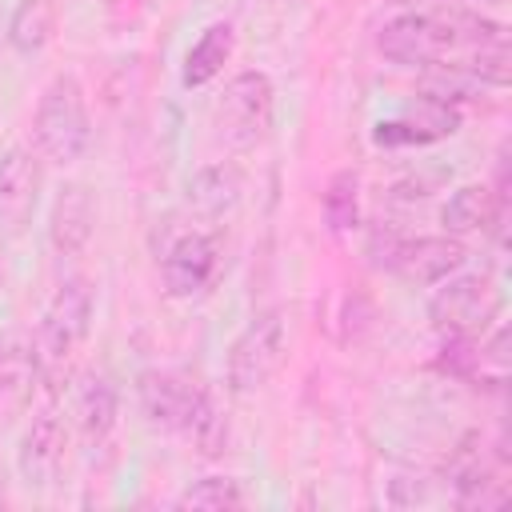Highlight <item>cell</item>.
Instances as JSON below:
<instances>
[{
  "mask_svg": "<svg viewBox=\"0 0 512 512\" xmlns=\"http://www.w3.org/2000/svg\"><path fill=\"white\" fill-rule=\"evenodd\" d=\"M40 152L12 144L0 156V236H20L32 224V212L40 204Z\"/></svg>",
  "mask_w": 512,
  "mask_h": 512,
  "instance_id": "cell-11",
  "label": "cell"
},
{
  "mask_svg": "<svg viewBox=\"0 0 512 512\" xmlns=\"http://www.w3.org/2000/svg\"><path fill=\"white\" fill-rule=\"evenodd\" d=\"M176 508H204V512H224V508H244V488L236 476H204L188 484L176 496Z\"/></svg>",
  "mask_w": 512,
  "mask_h": 512,
  "instance_id": "cell-21",
  "label": "cell"
},
{
  "mask_svg": "<svg viewBox=\"0 0 512 512\" xmlns=\"http://www.w3.org/2000/svg\"><path fill=\"white\" fill-rule=\"evenodd\" d=\"M52 32H56V4L52 0H20L8 16V44L20 56L44 52Z\"/></svg>",
  "mask_w": 512,
  "mask_h": 512,
  "instance_id": "cell-19",
  "label": "cell"
},
{
  "mask_svg": "<svg viewBox=\"0 0 512 512\" xmlns=\"http://www.w3.org/2000/svg\"><path fill=\"white\" fill-rule=\"evenodd\" d=\"M320 212H324L328 232H352L360 224V176L352 168L332 172L324 200H320Z\"/></svg>",
  "mask_w": 512,
  "mask_h": 512,
  "instance_id": "cell-20",
  "label": "cell"
},
{
  "mask_svg": "<svg viewBox=\"0 0 512 512\" xmlns=\"http://www.w3.org/2000/svg\"><path fill=\"white\" fill-rule=\"evenodd\" d=\"M496 312H500V296L492 280L480 272L444 276L428 300V320L440 336H484Z\"/></svg>",
  "mask_w": 512,
  "mask_h": 512,
  "instance_id": "cell-5",
  "label": "cell"
},
{
  "mask_svg": "<svg viewBox=\"0 0 512 512\" xmlns=\"http://www.w3.org/2000/svg\"><path fill=\"white\" fill-rule=\"evenodd\" d=\"M116 408H120L116 388H112L104 376H88V380L76 388V424H80V432H84L88 444H100V440L112 432Z\"/></svg>",
  "mask_w": 512,
  "mask_h": 512,
  "instance_id": "cell-18",
  "label": "cell"
},
{
  "mask_svg": "<svg viewBox=\"0 0 512 512\" xmlns=\"http://www.w3.org/2000/svg\"><path fill=\"white\" fill-rule=\"evenodd\" d=\"M188 200L208 220L232 212L236 200H240V172L232 164H208V168H200L192 176V184H188Z\"/></svg>",
  "mask_w": 512,
  "mask_h": 512,
  "instance_id": "cell-17",
  "label": "cell"
},
{
  "mask_svg": "<svg viewBox=\"0 0 512 512\" xmlns=\"http://www.w3.org/2000/svg\"><path fill=\"white\" fill-rule=\"evenodd\" d=\"M204 388L180 372H164V368H148L136 376V404L144 412V420L160 432L184 436V428L192 424L196 408L204 404Z\"/></svg>",
  "mask_w": 512,
  "mask_h": 512,
  "instance_id": "cell-8",
  "label": "cell"
},
{
  "mask_svg": "<svg viewBox=\"0 0 512 512\" xmlns=\"http://www.w3.org/2000/svg\"><path fill=\"white\" fill-rule=\"evenodd\" d=\"M504 212H508V192H492L488 184H464L444 200L440 224L448 236H468L488 228L504 232Z\"/></svg>",
  "mask_w": 512,
  "mask_h": 512,
  "instance_id": "cell-14",
  "label": "cell"
},
{
  "mask_svg": "<svg viewBox=\"0 0 512 512\" xmlns=\"http://www.w3.org/2000/svg\"><path fill=\"white\" fill-rule=\"evenodd\" d=\"M216 132L232 148H256L272 128V80L264 72H236L212 108Z\"/></svg>",
  "mask_w": 512,
  "mask_h": 512,
  "instance_id": "cell-7",
  "label": "cell"
},
{
  "mask_svg": "<svg viewBox=\"0 0 512 512\" xmlns=\"http://www.w3.org/2000/svg\"><path fill=\"white\" fill-rule=\"evenodd\" d=\"M288 352V332H284V316L280 312H260L248 320V328L232 340L228 360H224V380L236 396H252L260 392L284 364Z\"/></svg>",
  "mask_w": 512,
  "mask_h": 512,
  "instance_id": "cell-4",
  "label": "cell"
},
{
  "mask_svg": "<svg viewBox=\"0 0 512 512\" xmlns=\"http://www.w3.org/2000/svg\"><path fill=\"white\" fill-rule=\"evenodd\" d=\"M92 140V120H88V104H84V88L76 76L60 72L48 80V88L36 100L32 112V144L48 164H76L88 152Z\"/></svg>",
  "mask_w": 512,
  "mask_h": 512,
  "instance_id": "cell-2",
  "label": "cell"
},
{
  "mask_svg": "<svg viewBox=\"0 0 512 512\" xmlns=\"http://www.w3.org/2000/svg\"><path fill=\"white\" fill-rule=\"evenodd\" d=\"M368 252H372L376 264L400 272L412 284H440L444 276L460 272L464 260H468V248L460 244V236H448V232L444 236H416V240L376 232Z\"/></svg>",
  "mask_w": 512,
  "mask_h": 512,
  "instance_id": "cell-6",
  "label": "cell"
},
{
  "mask_svg": "<svg viewBox=\"0 0 512 512\" xmlns=\"http://www.w3.org/2000/svg\"><path fill=\"white\" fill-rule=\"evenodd\" d=\"M36 376H40V372H36V352H32V344H12V340H4V344H0V400H12V396H20V392H28Z\"/></svg>",
  "mask_w": 512,
  "mask_h": 512,
  "instance_id": "cell-23",
  "label": "cell"
},
{
  "mask_svg": "<svg viewBox=\"0 0 512 512\" xmlns=\"http://www.w3.org/2000/svg\"><path fill=\"white\" fill-rule=\"evenodd\" d=\"M92 328V288L84 276H68L56 296L48 300L40 328L32 336V352H36V372L56 380L64 372V364L76 356V348L88 340Z\"/></svg>",
  "mask_w": 512,
  "mask_h": 512,
  "instance_id": "cell-3",
  "label": "cell"
},
{
  "mask_svg": "<svg viewBox=\"0 0 512 512\" xmlns=\"http://www.w3.org/2000/svg\"><path fill=\"white\" fill-rule=\"evenodd\" d=\"M92 224H96V200L84 184H64L52 216H48V240L60 256H76L88 240H92Z\"/></svg>",
  "mask_w": 512,
  "mask_h": 512,
  "instance_id": "cell-15",
  "label": "cell"
},
{
  "mask_svg": "<svg viewBox=\"0 0 512 512\" xmlns=\"http://www.w3.org/2000/svg\"><path fill=\"white\" fill-rule=\"evenodd\" d=\"M220 272V248L212 236L204 232H180L164 256H160V280L164 292L176 300H192L200 292H208V284Z\"/></svg>",
  "mask_w": 512,
  "mask_h": 512,
  "instance_id": "cell-12",
  "label": "cell"
},
{
  "mask_svg": "<svg viewBox=\"0 0 512 512\" xmlns=\"http://www.w3.org/2000/svg\"><path fill=\"white\" fill-rule=\"evenodd\" d=\"M232 48H236L232 24H228V20L208 24V28L196 36V44L188 48V56H184L180 84H184V88H204V84H212V80L224 72V64L232 60Z\"/></svg>",
  "mask_w": 512,
  "mask_h": 512,
  "instance_id": "cell-16",
  "label": "cell"
},
{
  "mask_svg": "<svg viewBox=\"0 0 512 512\" xmlns=\"http://www.w3.org/2000/svg\"><path fill=\"white\" fill-rule=\"evenodd\" d=\"M68 432L56 412H36L16 444V472L28 488H48L64 468Z\"/></svg>",
  "mask_w": 512,
  "mask_h": 512,
  "instance_id": "cell-13",
  "label": "cell"
},
{
  "mask_svg": "<svg viewBox=\"0 0 512 512\" xmlns=\"http://www.w3.org/2000/svg\"><path fill=\"white\" fill-rule=\"evenodd\" d=\"M448 484H452V500L460 508H500L508 504V480H504V456H488L480 436L472 432L444 468Z\"/></svg>",
  "mask_w": 512,
  "mask_h": 512,
  "instance_id": "cell-9",
  "label": "cell"
},
{
  "mask_svg": "<svg viewBox=\"0 0 512 512\" xmlns=\"http://www.w3.org/2000/svg\"><path fill=\"white\" fill-rule=\"evenodd\" d=\"M376 48L392 64L452 68V72H468L492 88H508V76H512L508 28L488 16L464 12V8L400 12L380 28Z\"/></svg>",
  "mask_w": 512,
  "mask_h": 512,
  "instance_id": "cell-1",
  "label": "cell"
},
{
  "mask_svg": "<svg viewBox=\"0 0 512 512\" xmlns=\"http://www.w3.org/2000/svg\"><path fill=\"white\" fill-rule=\"evenodd\" d=\"M184 440L200 452V456H220L224 444H228V416L216 408L212 396H204V404L196 408L192 424L184 428Z\"/></svg>",
  "mask_w": 512,
  "mask_h": 512,
  "instance_id": "cell-22",
  "label": "cell"
},
{
  "mask_svg": "<svg viewBox=\"0 0 512 512\" xmlns=\"http://www.w3.org/2000/svg\"><path fill=\"white\" fill-rule=\"evenodd\" d=\"M456 132H460V108L456 104L416 96L404 112H396L372 128V144L376 148H424V144L448 140Z\"/></svg>",
  "mask_w": 512,
  "mask_h": 512,
  "instance_id": "cell-10",
  "label": "cell"
}]
</instances>
